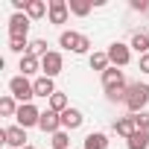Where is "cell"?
Masks as SVG:
<instances>
[{"instance_id": "obj_1", "label": "cell", "mask_w": 149, "mask_h": 149, "mask_svg": "<svg viewBox=\"0 0 149 149\" xmlns=\"http://www.w3.org/2000/svg\"><path fill=\"white\" fill-rule=\"evenodd\" d=\"M123 105L129 108V114H140V111H146V105H149V85H146V82H132Z\"/></svg>"}, {"instance_id": "obj_2", "label": "cell", "mask_w": 149, "mask_h": 149, "mask_svg": "<svg viewBox=\"0 0 149 149\" xmlns=\"http://www.w3.org/2000/svg\"><path fill=\"white\" fill-rule=\"evenodd\" d=\"M9 94H12L21 105H29L32 97H35V88H32V82H29L26 76H12V79H9Z\"/></svg>"}, {"instance_id": "obj_3", "label": "cell", "mask_w": 149, "mask_h": 149, "mask_svg": "<svg viewBox=\"0 0 149 149\" xmlns=\"http://www.w3.org/2000/svg\"><path fill=\"white\" fill-rule=\"evenodd\" d=\"M58 44L64 50H70V53H88L91 50V38L82 35V32H73V29H64L58 35Z\"/></svg>"}, {"instance_id": "obj_4", "label": "cell", "mask_w": 149, "mask_h": 149, "mask_svg": "<svg viewBox=\"0 0 149 149\" xmlns=\"http://www.w3.org/2000/svg\"><path fill=\"white\" fill-rule=\"evenodd\" d=\"M105 53H108V58H111V67H126V64L132 61V47L123 44V41H114Z\"/></svg>"}, {"instance_id": "obj_5", "label": "cell", "mask_w": 149, "mask_h": 149, "mask_svg": "<svg viewBox=\"0 0 149 149\" xmlns=\"http://www.w3.org/2000/svg\"><path fill=\"white\" fill-rule=\"evenodd\" d=\"M61 67H64V58H61V53H56V50H50L44 58H41V76H58L61 73Z\"/></svg>"}, {"instance_id": "obj_6", "label": "cell", "mask_w": 149, "mask_h": 149, "mask_svg": "<svg viewBox=\"0 0 149 149\" xmlns=\"http://www.w3.org/2000/svg\"><path fill=\"white\" fill-rule=\"evenodd\" d=\"M29 18H26V12H15L12 18H9V38H26L29 35Z\"/></svg>"}, {"instance_id": "obj_7", "label": "cell", "mask_w": 149, "mask_h": 149, "mask_svg": "<svg viewBox=\"0 0 149 149\" xmlns=\"http://www.w3.org/2000/svg\"><path fill=\"white\" fill-rule=\"evenodd\" d=\"M102 88H105V94L120 91V88H129V85H126V76H123V70H120V67H108V70L102 73Z\"/></svg>"}, {"instance_id": "obj_8", "label": "cell", "mask_w": 149, "mask_h": 149, "mask_svg": "<svg viewBox=\"0 0 149 149\" xmlns=\"http://www.w3.org/2000/svg\"><path fill=\"white\" fill-rule=\"evenodd\" d=\"M15 120H18V126H21V129H29V126H38V120H41V111H38V108L29 102V105H21V108H18Z\"/></svg>"}, {"instance_id": "obj_9", "label": "cell", "mask_w": 149, "mask_h": 149, "mask_svg": "<svg viewBox=\"0 0 149 149\" xmlns=\"http://www.w3.org/2000/svg\"><path fill=\"white\" fill-rule=\"evenodd\" d=\"M38 129L44 132V134H56V132H61V114H56V111H41V120H38Z\"/></svg>"}, {"instance_id": "obj_10", "label": "cell", "mask_w": 149, "mask_h": 149, "mask_svg": "<svg viewBox=\"0 0 149 149\" xmlns=\"http://www.w3.org/2000/svg\"><path fill=\"white\" fill-rule=\"evenodd\" d=\"M0 137H3V143H9V146H15V149H24V146H26V129H21V126L3 129Z\"/></svg>"}, {"instance_id": "obj_11", "label": "cell", "mask_w": 149, "mask_h": 149, "mask_svg": "<svg viewBox=\"0 0 149 149\" xmlns=\"http://www.w3.org/2000/svg\"><path fill=\"white\" fill-rule=\"evenodd\" d=\"M67 15H70V6L64 3V0H50V12H47L50 24L61 26V24H67Z\"/></svg>"}, {"instance_id": "obj_12", "label": "cell", "mask_w": 149, "mask_h": 149, "mask_svg": "<svg viewBox=\"0 0 149 149\" xmlns=\"http://www.w3.org/2000/svg\"><path fill=\"white\" fill-rule=\"evenodd\" d=\"M82 123H85V117H82V111H79V108H67V111L61 114V129H64V132L79 129Z\"/></svg>"}, {"instance_id": "obj_13", "label": "cell", "mask_w": 149, "mask_h": 149, "mask_svg": "<svg viewBox=\"0 0 149 149\" xmlns=\"http://www.w3.org/2000/svg\"><path fill=\"white\" fill-rule=\"evenodd\" d=\"M114 132H117L120 137H126V140H129V137L137 132V126H134V117H132V114H126V117H117V120H114Z\"/></svg>"}, {"instance_id": "obj_14", "label": "cell", "mask_w": 149, "mask_h": 149, "mask_svg": "<svg viewBox=\"0 0 149 149\" xmlns=\"http://www.w3.org/2000/svg\"><path fill=\"white\" fill-rule=\"evenodd\" d=\"M32 88H35V97H44V100H50V97L56 94V85H53L50 76H38V79L32 82Z\"/></svg>"}, {"instance_id": "obj_15", "label": "cell", "mask_w": 149, "mask_h": 149, "mask_svg": "<svg viewBox=\"0 0 149 149\" xmlns=\"http://www.w3.org/2000/svg\"><path fill=\"white\" fill-rule=\"evenodd\" d=\"M18 70H21V76H32V73H38L41 70V58H35V56H21V64H18Z\"/></svg>"}, {"instance_id": "obj_16", "label": "cell", "mask_w": 149, "mask_h": 149, "mask_svg": "<svg viewBox=\"0 0 149 149\" xmlns=\"http://www.w3.org/2000/svg\"><path fill=\"white\" fill-rule=\"evenodd\" d=\"M47 12H50V3H44V0H29V3H26V18L29 21H38Z\"/></svg>"}, {"instance_id": "obj_17", "label": "cell", "mask_w": 149, "mask_h": 149, "mask_svg": "<svg viewBox=\"0 0 149 149\" xmlns=\"http://www.w3.org/2000/svg\"><path fill=\"white\" fill-rule=\"evenodd\" d=\"M126 146H129V149H149V132L137 129V132L126 140Z\"/></svg>"}, {"instance_id": "obj_18", "label": "cell", "mask_w": 149, "mask_h": 149, "mask_svg": "<svg viewBox=\"0 0 149 149\" xmlns=\"http://www.w3.org/2000/svg\"><path fill=\"white\" fill-rule=\"evenodd\" d=\"M91 70H100V73H105L108 67H111V58H108V53H91Z\"/></svg>"}, {"instance_id": "obj_19", "label": "cell", "mask_w": 149, "mask_h": 149, "mask_svg": "<svg viewBox=\"0 0 149 149\" xmlns=\"http://www.w3.org/2000/svg\"><path fill=\"white\" fill-rule=\"evenodd\" d=\"M85 149H108V137L102 132H91L85 137Z\"/></svg>"}, {"instance_id": "obj_20", "label": "cell", "mask_w": 149, "mask_h": 149, "mask_svg": "<svg viewBox=\"0 0 149 149\" xmlns=\"http://www.w3.org/2000/svg\"><path fill=\"white\" fill-rule=\"evenodd\" d=\"M70 108V102H67V97L61 94V91H56L53 97H50V111H56V114H64Z\"/></svg>"}, {"instance_id": "obj_21", "label": "cell", "mask_w": 149, "mask_h": 149, "mask_svg": "<svg viewBox=\"0 0 149 149\" xmlns=\"http://www.w3.org/2000/svg\"><path fill=\"white\" fill-rule=\"evenodd\" d=\"M129 47H132V50H137L140 56H146V53H149V35H146V32H134Z\"/></svg>"}, {"instance_id": "obj_22", "label": "cell", "mask_w": 149, "mask_h": 149, "mask_svg": "<svg viewBox=\"0 0 149 149\" xmlns=\"http://www.w3.org/2000/svg\"><path fill=\"white\" fill-rule=\"evenodd\" d=\"M18 108H21V105H15V97H12V94H6L3 100H0V114H3V117H15Z\"/></svg>"}, {"instance_id": "obj_23", "label": "cell", "mask_w": 149, "mask_h": 149, "mask_svg": "<svg viewBox=\"0 0 149 149\" xmlns=\"http://www.w3.org/2000/svg\"><path fill=\"white\" fill-rule=\"evenodd\" d=\"M67 6H70V12H73V15H79V18H85V15L91 12V6H94V3H88V0H70Z\"/></svg>"}, {"instance_id": "obj_24", "label": "cell", "mask_w": 149, "mask_h": 149, "mask_svg": "<svg viewBox=\"0 0 149 149\" xmlns=\"http://www.w3.org/2000/svg\"><path fill=\"white\" fill-rule=\"evenodd\" d=\"M50 50H47V41L44 38H35V41H29V56H35V58H44Z\"/></svg>"}, {"instance_id": "obj_25", "label": "cell", "mask_w": 149, "mask_h": 149, "mask_svg": "<svg viewBox=\"0 0 149 149\" xmlns=\"http://www.w3.org/2000/svg\"><path fill=\"white\" fill-rule=\"evenodd\" d=\"M50 143H53V149H70V134L61 129V132H56L50 137Z\"/></svg>"}, {"instance_id": "obj_26", "label": "cell", "mask_w": 149, "mask_h": 149, "mask_svg": "<svg viewBox=\"0 0 149 149\" xmlns=\"http://www.w3.org/2000/svg\"><path fill=\"white\" fill-rule=\"evenodd\" d=\"M132 117H134V126L137 129L149 132V111H140V114H132Z\"/></svg>"}, {"instance_id": "obj_27", "label": "cell", "mask_w": 149, "mask_h": 149, "mask_svg": "<svg viewBox=\"0 0 149 149\" xmlns=\"http://www.w3.org/2000/svg\"><path fill=\"white\" fill-rule=\"evenodd\" d=\"M132 9L134 12H149V3L146 0H132Z\"/></svg>"}, {"instance_id": "obj_28", "label": "cell", "mask_w": 149, "mask_h": 149, "mask_svg": "<svg viewBox=\"0 0 149 149\" xmlns=\"http://www.w3.org/2000/svg\"><path fill=\"white\" fill-rule=\"evenodd\" d=\"M140 70H143V73H149V53H146V56H140Z\"/></svg>"}, {"instance_id": "obj_29", "label": "cell", "mask_w": 149, "mask_h": 149, "mask_svg": "<svg viewBox=\"0 0 149 149\" xmlns=\"http://www.w3.org/2000/svg\"><path fill=\"white\" fill-rule=\"evenodd\" d=\"M24 149H35V146H24Z\"/></svg>"}]
</instances>
